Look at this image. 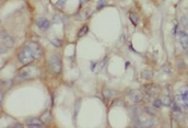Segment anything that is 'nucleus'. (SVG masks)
Instances as JSON below:
<instances>
[{
    "label": "nucleus",
    "instance_id": "25",
    "mask_svg": "<svg viewBox=\"0 0 188 128\" xmlns=\"http://www.w3.org/2000/svg\"><path fill=\"white\" fill-rule=\"evenodd\" d=\"M12 127H13V128H14V127H18V128H22V127H23V125H21V124H16V125H13Z\"/></svg>",
    "mask_w": 188,
    "mask_h": 128
},
{
    "label": "nucleus",
    "instance_id": "24",
    "mask_svg": "<svg viewBox=\"0 0 188 128\" xmlns=\"http://www.w3.org/2000/svg\"><path fill=\"white\" fill-rule=\"evenodd\" d=\"M79 107H80V100H78V101H77V103H76V109H74V116H77V114H78Z\"/></svg>",
    "mask_w": 188,
    "mask_h": 128
},
{
    "label": "nucleus",
    "instance_id": "3",
    "mask_svg": "<svg viewBox=\"0 0 188 128\" xmlns=\"http://www.w3.org/2000/svg\"><path fill=\"white\" fill-rule=\"evenodd\" d=\"M48 65L55 74H60L61 71V60L57 55H51L48 59Z\"/></svg>",
    "mask_w": 188,
    "mask_h": 128
},
{
    "label": "nucleus",
    "instance_id": "20",
    "mask_svg": "<svg viewBox=\"0 0 188 128\" xmlns=\"http://www.w3.org/2000/svg\"><path fill=\"white\" fill-rule=\"evenodd\" d=\"M144 111H146V112H147L149 115H154V113H155L154 109H153V107H151V106H146Z\"/></svg>",
    "mask_w": 188,
    "mask_h": 128
},
{
    "label": "nucleus",
    "instance_id": "15",
    "mask_svg": "<svg viewBox=\"0 0 188 128\" xmlns=\"http://www.w3.org/2000/svg\"><path fill=\"white\" fill-rule=\"evenodd\" d=\"M153 71L151 70H143L141 71V77L143 78V79H151L153 78Z\"/></svg>",
    "mask_w": 188,
    "mask_h": 128
},
{
    "label": "nucleus",
    "instance_id": "4",
    "mask_svg": "<svg viewBox=\"0 0 188 128\" xmlns=\"http://www.w3.org/2000/svg\"><path fill=\"white\" fill-rule=\"evenodd\" d=\"M26 48H29L30 51H32V54L34 55V57L35 58H39L43 56V51H42L41 46L38 44H36V43H27V44L25 45Z\"/></svg>",
    "mask_w": 188,
    "mask_h": 128
},
{
    "label": "nucleus",
    "instance_id": "16",
    "mask_svg": "<svg viewBox=\"0 0 188 128\" xmlns=\"http://www.w3.org/2000/svg\"><path fill=\"white\" fill-rule=\"evenodd\" d=\"M179 24L184 28V29H187L188 28V19L185 16H183L181 19H179Z\"/></svg>",
    "mask_w": 188,
    "mask_h": 128
},
{
    "label": "nucleus",
    "instance_id": "14",
    "mask_svg": "<svg viewBox=\"0 0 188 128\" xmlns=\"http://www.w3.org/2000/svg\"><path fill=\"white\" fill-rule=\"evenodd\" d=\"M103 94H104V96H105V97H107V99H113V97L116 95V92H115L114 90L104 89V91H103Z\"/></svg>",
    "mask_w": 188,
    "mask_h": 128
},
{
    "label": "nucleus",
    "instance_id": "26",
    "mask_svg": "<svg viewBox=\"0 0 188 128\" xmlns=\"http://www.w3.org/2000/svg\"><path fill=\"white\" fill-rule=\"evenodd\" d=\"M62 3H64V0H58V4H59V6H61Z\"/></svg>",
    "mask_w": 188,
    "mask_h": 128
},
{
    "label": "nucleus",
    "instance_id": "17",
    "mask_svg": "<svg viewBox=\"0 0 188 128\" xmlns=\"http://www.w3.org/2000/svg\"><path fill=\"white\" fill-rule=\"evenodd\" d=\"M161 101H162L163 105H166V106H171V103H172V100H171V97H169L167 95L162 96Z\"/></svg>",
    "mask_w": 188,
    "mask_h": 128
},
{
    "label": "nucleus",
    "instance_id": "2",
    "mask_svg": "<svg viewBox=\"0 0 188 128\" xmlns=\"http://www.w3.org/2000/svg\"><path fill=\"white\" fill-rule=\"evenodd\" d=\"M34 58L35 57H34V55L32 54V51L26 47L23 48L22 51L19 53V55H18V59H19L20 63L23 65H27L30 64V63H32V61L34 60Z\"/></svg>",
    "mask_w": 188,
    "mask_h": 128
},
{
    "label": "nucleus",
    "instance_id": "9",
    "mask_svg": "<svg viewBox=\"0 0 188 128\" xmlns=\"http://www.w3.org/2000/svg\"><path fill=\"white\" fill-rule=\"evenodd\" d=\"M36 24L39 29L42 30H47L49 26H51V23L48 21L47 19H45V18H39V19L36 21Z\"/></svg>",
    "mask_w": 188,
    "mask_h": 128
},
{
    "label": "nucleus",
    "instance_id": "7",
    "mask_svg": "<svg viewBox=\"0 0 188 128\" xmlns=\"http://www.w3.org/2000/svg\"><path fill=\"white\" fill-rule=\"evenodd\" d=\"M129 97H130V100L134 103H139L142 101L143 95H142L141 91H139V90H132V91H130V93H129Z\"/></svg>",
    "mask_w": 188,
    "mask_h": 128
},
{
    "label": "nucleus",
    "instance_id": "1",
    "mask_svg": "<svg viewBox=\"0 0 188 128\" xmlns=\"http://www.w3.org/2000/svg\"><path fill=\"white\" fill-rule=\"evenodd\" d=\"M38 74V69L36 67H33V66H26V67L22 68L21 70L19 71V74L18 77L20 79H30V78H34Z\"/></svg>",
    "mask_w": 188,
    "mask_h": 128
},
{
    "label": "nucleus",
    "instance_id": "22",
    "mask_svg": "<svg viewBox=\"0 0 188 128\" xmlns=\"http://www.w3.org/2000/svg\"><path fill=\"white\" fill-rule=\"evenodd\" d=\"M153 105L155 106V107H158V109H160V107H162L163 103H162V101H161V100H155V101H154V103H153Z\"/></svg>",
    "mask_w": 188,
    "mask_h": 128
},
{
    "label": "nucleus",
    "instance_id": "12",
    "mask_svg": "<svg viewBox=\"0 0 188 128\" xmlns=\"http://www.w3.org/2000/svg\"><path fill=\"white\" fill-rule=\"evenodd\" d=\"M179 94L182 95L184 101L188 104V86H181V88H179Z\"/></svg>",
    "mask_w": 188,
    "mask_h": 128
},
{
    "label": "nucleus",
    "instance_id": "23",
    "mask_svg": "<svg viewBox=\"0 0 188 128\" xmlns=\"http://www.w3.org/2000/svg\"><path fill=\"white\" fill-rule=\"evenodd\" d=\"M162 71H164L166 74H171V68H169V66H167V65H164L162 67Z\"/></svg>",
    "mask_w": 188,
    "mask_h": 128
},
{
    "label": "nucleus",
    "instance_id": "19",
    "mask_svg": "<svg viewBox=\"0 0 188 128\" xmlns=\"http://www.w3.org/2000/svg\"><path fill=\"white\" fill-rule=\"evenodd\" d=\"M129 18H130V20L132 21V23H134V25H137L138 24V16H136V14H134V13H130Z\"/></svg>",
    "mask_w": 188,
    "mask_h": 128
},
{
    "label": "nucleus",
    "instance_id": "5",
    "mask_svg": "<svg viewBox=\"0 0 188 128\" xmlns=\"http://www.w3.org/2000/svg\"><path fill=\"white\" fill-rule=\"evenodd\" d=\"M175 103H176V105L181 109V111H182L183 113H188V104L184 101V99H183L182 95H181L179 93L176 94L175 96Z\"/></svg>",
    "mask_w": 188,
    "mask_h": 128
},
{
    "label": "nucleus",
    "instance_id": "8",
    "mask_svg": "<svg viewBox=\"0 0 188 128\" xmlns=\"http://www.w3.org/2000/svg\"><path fill=\"white\" fill-rule=\"evenodd\" d=\"M146 91L150 95H156L160 93V88L156 84H147L146 86Z\"/></svg>",
    "mask_w": 188,
    "mask_h": 128
},
{
    "label": "nucleus",
    "instance_id": "13",
    "mask_svg": "<svg viewBox=\"0 0 188 128\" xmlns=\"http://www.w3.org/2000/svg\"><path fill=\"white\" fill-rule=\"evenodd\" d=\"M41 119L42 122L45 123V124H47V123H49L51 121V114L49 111H47V112H45L43 115L41 116Z\"/></svg>",
    "mask_w": 188,
    "mask_h": 128
},
{
    "label": "nucleus",
    "instance_id": "10",
    "mask_svg": "<svg viewBox=\"0 0 188 128\" xmlns=\"http://www.w3.org/2000/svg\"><path fill=\"white\" fill-rule=\"evenodd\" d=\"M179 42L184 49L188 48V35L185 32H179Z\"/></svg>",
    "mask_w": 188,
    "mask_h": 128
},
{
    "label": "nucleus",
    "instance_id": "18",
    "mask_svg": "<svg viewBox=\"0 0 188 128\" xmlns=\"http://www.w3.org/2000/svg\"><path fill=\"white\" fill-rule=\"evenodd\" d=\"M51 43L54 45V46H56V47H59V46H61V39H53Z\"/></svg>",
    "mask_w": 188,
    "mask_h": 128
},
{
    "label": "nucleus",
    "instance_id": "11",
    "mask_svg": "<svg viewBox=\"0 0 188 128\" xmlns=\"http://www.w3.org/2000/svg\"><path fill=\"white\" fill-rule=\"evenodd\" d=\"M2 41H3L4 46H7V47L11 48L14 46V39H13L10 35H4L2 37Z\"/></svg>",
    "mask_w": 188,
    "mask_h": 128
},
{
    "label": "nucleus",
    "instance_id": "6",
    "mask_svg": "<svg viewBox=\"0 0 188 128\" xmlns=\"http://www.w3.org/2000/svg\"><path fill=\"white\" fill-rule=\"evenodd\" d=\"M26 126L27 127H34V128H44L45 123L42 122V119L38 118H29L26 119Z\"/></svg>",
    "mask_w": 188,
    "mask_h": 128
},
{
    "label": "nucleus",
    "instance_id": "21",
    "mask_svg": "<svg viewBox=\"0 0 188 128\" xmlns=\"http://www.w3.org/2000/svg\"><path fill=\"white\" fill-rule=\"evenodd\" d=\"M86 32H88V26H83L82 29L80 30V32H79V37H81V36H83V35H85Z\"/></svg>",
    "mask_w": 188,
    "mask_h": 128
}]
</instances>
